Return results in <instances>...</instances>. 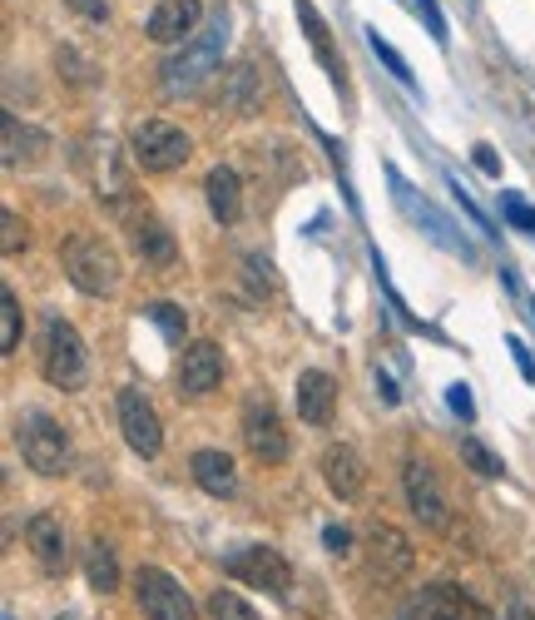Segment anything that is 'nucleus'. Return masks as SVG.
Instances as JSON below:
<instances>
[{
	"label": "nucleus",
	"instance_id": "1",
	"mask_svg": "<svg viewBox=\"0 0 535 620\" xmlns=\"http://www.w3.org/2000/svg\"><path fill=\"white\" fill-rule=\"evenodd\" d=\"M224 45H228V21L218 15V21L204 25L193 40H183L179 55H169V60L159 65L164 95H189V90L204 85V80L218 70V60H224Z\"/></svg>",
	"mask_w": 535,
	"mask_h": 620
},
{
	"label": "nucleus",
	"instance_id": "2",
	"mask_svg": "<svg viewBox=\"0 0 535 620\" xmlns=\"http://www.w3.org/2000/svg\"><path fill=\"white\" fill-rule=\"evenodd\" d=\"M60 264H64V279L75 283L80 293L90 299H109L119 289V254L95 234H70L60 244Z\"/></svg>",
	"mask_w": 535,
	"mask_h": 620
},
{
	"label": "nucleus",
	"instance_id": "3",
	"mask_svg": "<svg viewBox=\"0 0 535 620\" xmlns=\"http://www.w3.org/2000/svg\"><path fill=\"white\" fill-rule=\"evenodd\" d=\"M40 373H45V383L60 387V393H80V383H85V373H90L85 338H80V328H75V323H64L60 313H50V318H45Z\"/></svg>",
	"mask_w": 535,
	"mask_h": 620
},
{
	"label": "nucleus",
	"instance_id": "4",
	"mask_svg": "<svg viewBox=\"0 0 535 620\" xmlns=\"http://www.w3.org/2000/svg\"><path fill=\"white\" fill-rule=\"evenodd\" d=\"M129 154H134V164H140L144 174H174L179 164H189L193 140L179 125H169V119H144V125H134V134H129Z\"/></svg>",
	"mask_w": 535,
	"mask_h": 620
},
{
	"label": "nucleus",
	"instance_id": "5",
	"mask_svg": "<svg viewBox=\"0 0 535 620\" xmlns=\"http://www.w3.org/2000/svg\"><path fill=\"white\" fill-rule=\"evenodd\" d=\"M15 442H21L25 467H35L40 477H60V471L70 467V437H64V428L55 418H45V412H25L21 428H15Z\"/></svg>",
	"mask_w": 535,
	"mask_h": 620
},
{
	"label": "nucleus",
	"instance_id": "6",
	"mask_svg": "<svg viewBox=\"0 0 535 620\" xmlns=\"http://www.w3.org/2000/svg\"><path fill=\"white\" fill-rule=\"evenodd\" d=\"M224 571L234 581H243V586H258L278 600H288V590H293V566L273 546H238V551L224 557Z\"/></svg>",
	"mask_w": 535,
	"mask_h": 620
},
{
	"label": "nucleus",
	"instance_id": "7",
	"mask_svg": "<svg viewBox=\"0 0 535 620\" xmlns=\"http://www.w3.org/2000/svg\"><path fill=\"white\" fill-rule=\"evenodd\" d=\"M134 600H140V610L150 620H199L193 596L164 566H140L134 571Z\"/></svg>",
	"mask_w": 535,
	"mask_h": 620
},
{
	"label": "nucleus",
	"instance_id": "8",
	"mask_svg": "<svg viewBox=\"0 0 535 620\" xmlns=\"http://www.w3.org/2000/svg\"><path fill=\"white\" fill-rule=\"evenodd\" d=\"M402 492H407V506H412V516H417L421 526H431V531H447V522H451L447 492H441L437 471H431L421 457L402 461Z\"/></svg>",
	"mask_w": 535,
	"mask_h": 620
},
{
	"label": "nucleus",
	"instance_id": "9",
	"mask_svg": "<svg viewBox=\"0 0 535 620\" xmlns=\"http://www.w3.org/2000/svg\"><path fill=\"white\" fill-rule=\"evenodd\" d=\"M119 432H124L134 457H159L164 428H159V412L150 407V397L140 387H119Z\"/></svg>",
	"mask_w": 535,
	"mask_h": 620
},
{
	"label": "nucleus",
	"instance_id": "10",
	"mask_svg": "<svg viewBox=\"0 0 535 620\" xmlns=\"http://www.w3.org/2000/svg\"><path fill=\"white\" fill-rule=\"evenodd\" d=\"M243 442L263 467H283V461H288V428L278 422V412H273L268 397H253V402L243 407Z\"/></svg>",
	"mask_w": 535,
	"mask_h": 620
},
{
	"label": "nucleus",
	"instance_id": "11",
	"mask_svg": "<svg viewBox=\"0 0 535 620\" xmlns=\"http://www.w3.org/2000/svg\"><path fill=\"white\" fill-rule=\"evenodd\" d=\"M179 393L183 397H209L218 383H224V348L218 342H209V338H199V342H189L183 348V358H179Z\"/></svg>",
	"mask_w": 535,
	"mask_h": 620
},
{
	"label": "nucleus",
	"instance_id": "12",
	"mask_svg": "<svg viewBox=\"0 0 535 620\" xmlns=\"http://www.w3.org/2000/svg\"><path fill=\"white\" fill-rule=\"evenodd\" d=\"M199 21H204V0H159L150 11L144 35H150L154 45H179V40H193Z\"/></svg>",
	"mask_w": 535,
	"mask_h": 620
},
{
	"label": "nucleus",
	"instance_id": "13",
	"mask_svg": "<svg viewBox=\"0 0 535 620\" xmlns=\"http://www.w3.org/2000/svg\"><path fill=\"white\" fill-rule=\"evenodd\" d=\"M367 561H372V576L382 581H396L412 571V541L396 526L387 522H372L367 526Z\"/></svg>",
	"mask_w": 535,
	"mask_h": 620
},
{
	"label": "nucleus",
	"instance_id": "14",
	"mask_svg": "<svg viewBox=\"0 0 535 620\" xmlns=\"http://www.w3.org/2000/svg\"><path fill=\"white\" fill-rule=\"evenodd\" d=\"M25 546H31L35 566H40L45 576H64V566H70V541H64V526L55 522L50 512L31 516V526H25Z\"/></svg>",
	"mask_w": 535,
	"mask_h": 620
},
{
	"label": "nucleus",
	"instance_id": "15",
	"mask_svg": "<svg viewBox=\"0 0 535 620\" xmlns=\"http://www.w3.org/2000/svg\"><path fill=\"white\" fill-rule=\"evenodd\" d=\"M332 412H337V383H332V373H322V367L298 373V418L308 428H332Z\"/></svg>",
	"mask_w": 535,
	"mask_h": 620
},
{
	"label": "nucleus",
	"instance_id": "16",
	"mask_svg": "<svg viewBox=\"0 0 535 620\" xmlns=\"http://www.w3.org/2000/svg\"><path fill=\"white\" fill-rule=\"evenodd\" d=\"M322 477H328L332 496L357 502V496H362V481H367V467H362V457H357V447H347V442H332V447L322 452Z\"/></svg>",
	"mask_w": 535,
	"mask_h": 620
},
{
	"label": "nucleus",
	"instance_id": "17",
	"mask_svg": "<svg viewBox=\"0 0 535 620\" xmlns=\"http://www.w3.org/2000/svg\"><path fill=\"white\" fill-rule=\"evenodd\" d=\"M189 471H193V481H199L209 496H218V502H228V496L238 492V467H234V457L218 452V447H199V452H193Z\"/></svg>",
	"mask_w": 535,
	"mask_h": 620
},
{
	"label": "nucleus",
	"instance_id": "18",
	"mask_svg": "<svg viewBox=\"0 0 535 620\" xmlns=\"http://www.w3.org/2000/svg\"><path fill=\"white\" fill-rule=\"evenodd\" d=\"M417 620H486V610L476 606L472 596H461L451 581H441V586H427V590H421Z\"/></svg>",
	"mask_w": 535,
	"mask_h": 620
},
{
	"label": "nucleus",
	"instance_id": "19",
	"mask_svg": "<svg viewBox=\"0 0 535 620\" xmlns=\"http://www.w3.org/2000/svg\"><path fill=\"white\" fill-rule=\"evenodd\" d=\"M204 199H209V214H214L218 224H238V214H243V179H238V169L214 164L204 179Z\"/></svg>",
	"mask_w": 535,
	"mask_h": 620
},
{
	"label": "nucleus",
	"instance_id": "20",
	"mask_svg": "<svg viewBox=\"0 0 535 620\" xmlns=\"http://www.w3.org/2000/svg\"><path fill=\"white\" fill-rule=\"evenodd\" d=\"M129 238H134V254H140V264L154 268V273H164V268L179 264V244H174V234L159 224V219H140Z\"/></svg>",
	"mask_w": 535,
	"mask_h": 620
},
{
	"label": "nucleus",
	"instance_id": "21",
	"mask_svg": "<svg viewBox=\"0 0 535 620\" xmlns=\"http://www.w3.org/2000/svg\"><path fill=\"white\" fill-rule=\"evenodd\" d=\"M218 105L228 109V115H253L258 105H263V80H258L253 65H234V70H224V85H218Z\"/></svg>",
	"mask_w": 535,
	"mask_h": 620
},
{
	"label": "nucleus",
	"instance_id": "22",
	"mask_svg": "<svg viewBox=\"0 0 535 620\" xmlns=\"http://www.w3.org/2000/svg\"><path fill=\"white\" fill-rule=\"evenodd\" d=\"M0 134H5V154H0L5 169H21V164H40L45 160V144L50 140H45L40 129H25L15 115L0 119Z\"/></svg>",
	"mask_w": 535,
	"mask_h": 620
},
{
	"label": "nucleus",
	"instance_id": "23",
	"mask_svg": "<svg viewBox=\"0 0 535 620\" xmlns=\"http://www.w3.org/2000/svg\"><path fill=\"white\" fill-rule=\"evenodd\" d=\"M85 576H90V586H95L99 596L119 590V561H115V551H109V541H99V536L85 546Z\"/></svg>",
	"mask_w": 535,
	"mask_h": 620
},
{
	"label": "nucleus",
	"instance_id": "24",
	"mask_svg": "<svg viewBox=\"0 0 535 620\" xmlns=\"http://www.w3.org/2000/svg\"><path fill=\"white\" fill-rule=\"evenodd\" d=\"M298 21H302V31H308V40H312V50H318V60L328 65V75L337 80V55H332V40H328V25H322V15L312 11V0H298Z\"/></svg>",
	"mask_w": 535,
	"mask_h": 620
},
{
	"label": "nucleus",
	"instance_id": "25",
	"mask_svg": "<svg viewBox=\"0 0 535 620\" xmlns=\"http://www.w3.org/2000/svg\"><path fill=\"white\" fill-rule=\"evenodd\" d=\"M21 348V299L11 289L0 293V353L11 358Z\"/></svg>",
	"mask_w": 535,
	"mask_h": 620
},
{
	"label": "nucleus",
	"instance_id": "26",
	"mask_svg": "<svg viewBox=\"0 0 535 620\" xmlns=\"http://www.w3.org/2000/svg\"><path fill=\"white\" fill-rule=\"evenodd\" d=\"M209 616L214 620H263L243 596H238V590H228V586H218L214 596H209Z\"/></svg>",
	"mask_w": 535,
	"mask_h": 620
},
{
	"label": "nucleus",
	"instance_id": "27",
	"mask_svg": "<svg viewBox=\"0 0 535 620\" xmlns=\"http://www.w3.org/2000/svg\"><path fill=\"white\" fill-rule=\"evenodd\" d=\"M461 461L476 471V477H501V457H496L486 442H476V437H461Z\"/></svg>",
	"mask_w": 535,
	"mask_h": 620
},
{
	"label": "nucleus",
	"instance_id": "28",
	"mask_svg": "<svg viewBox=\"0 0 535 620\" xmlns=\"http://www.w3.org/2000/svg\"><path fill=\"white\" fill-rule=\"evenodd\" d=\"M55 65H60V80H70V85H95V65L80 50H70V45L55 50Z\"/></svg>",
	"mask_w": 535,
	"mask_h": 620
},
{
	"label": "nucleus",
	"instance_id": "29",
	"mask_svg": "<svg viewBox=\"0 0 535 620\" xmlns=\"http://www.w3.org/2000/svg\"><path fill=\"white\" fill-rule=\"evenodd\" d=\"M150 318L159 323L169 342H183V328H189V318H183L179 303H150Z\"/></svg>",
	"mask_w": 535,
	"mask_h": 620
},
{
	"label": "nucleus",
	"instance_id": "30",
	"mask_svg": "<svg viewBox=\"0 0 535 620\" xmlns=\"http://www.w3.org/2000/svg\"><path fill=\"white\" fill-rule=\"evenodd\" d=\"M0 229H5V234H0V254H5V258H15L25 244H31V229H25L21 214H11V209L0 214Z\"/></svg>",
	"mask_w": 535,
	"mask_h": 620
},
{
	"label": "nucleus",
	"instance_id": "31",
	"mask_svg": "<svg viewBox=\"0 0 535 620\" xmlns=\"http://www.w3.org/2000/svg\"><path fill=\"white\" fill-rule=\"evenodd\" d=\"M501 214L511 229H521V234H535V209L521 199V194H501Z\"/></svg>",
	"mask_w": 535,
	"mask_h": 620
},
{
	"label": "nucleus",
	"instance_id": "32",
	"mask_svg": "<svg viewBox=\"0 0 535 620\" xmlns=\"http://www.w3.org/2000/svg\"><path fill=\"white\" fill-rule=\"evenodd\" d=\"M367 40H372V50H377V60H382V65H387V70H392V75H396V80H402V85H412V70H407V60H402V55H396V50H392V45H387V40H382V35H377V31H372V35H367Z\"/></svg>",
	"mask_w": 535,
	"mask_h": 620
},
{
	"label": "nucleus",
	"instance_id": "33",
	"mask_svg": "<svg viewBox=\"0 0 535 620\" xmlns=\"http://www.w3.org/2000/svg\"><path fill=\"white\" fill-rule=\"evenodd\" d=\"M322 541H328L332 557H347V551H353V531H347V526H322Z\"/></svg>",
	"mask_w": 535,
	"mask_h": 620
},
{
	"label": "nucleus",
	"instance_id": "34",
	"mask_svg": "<svg viewBox=\"0 0 535 620\" xmlns=\"http://www.w3.org/2000/svg\"><path fill=\"white\" fill-rule=\"evenodd\" d=\"M417 5H421V15H427V25H431V40H437V45H447V21H441L437 0H417Z\"/></svg>",
	"mask_w": 535,
	"mask_h": 620
},
{
	"label": "nucleus",
	"instance_id": "35",
	"mask_svg": "<svg viewBox=\"0 0 535 620\" xmlns=\"http://www.w3.org/2000/svg\"><path fill=\"white\" fill-rule=\"evenodd\" d=\"M511 358H515V367H521L525 383H535V358H531V348H525L521 338H511Z\"/></svg>",
	"mask_w": 535,
	"mask_h": 620
},
{
	"label": "nucleus",
	"instance_id": "36",
	"mask_svg": "<svg viewBox=\"0 0 535 620\" xmlns=\"http://www.w3.org/2000/svg\"><path fill=\"white\" fill-rule=\"evenodd\" d=\"M476 169L491 174V179H501V160H496L491 144H476Z\"/></svg>",
	"mask_w": 535,
	"mask_h": 620
},
{
	"label": "nucleus",
	"instance_id": "37",
	"mask_svg": "<svg viewBox=\"0 0 535 620\" xmlns=\"http://www.w3.org/2000/svg\"><path fill=\"white\" fill-rule=\"evenodd\" d=\"M70 5H75L85 21H99V25L109 21V5H105V0H70Z\"/></svg>",
	"mask_w": 535,
	"mask_h": 620
},
{
	"label": "nucleus",
	"instance_id": "38",
	"mask_svg": "<svg viewBox=\"0 0 535 620\" xmlns=\"http://www.w3.org/2000/svg\"><path fill=\"white\" fill-rule=\"evenodd\" d=\"M447 402L456 407L461 418H472V412H476V407H472V393H466V387H461V383H456V387H451V393H447Z\"/></svg>",
	"mask_w": 535,
	"mask_h": 620
},
{
	"label": "nucleus",
	"instance_id": "39",
	"mask_svg": "<svg viewBox=\"0 0 535 620\" xmlns=\"http://www.w3.org/2000/svg\"><path fill=\"white\" fill-rule=\"evenodd\" d=\"M506 620H535V610H525V606H515V610H511V616H506Z\"/></svg>",
	"mask_w": 535,
	"mask_h": 620
},
{
	"label": "nucleus",
	"instance_id": "40",
	"mask_svg": "<svg viewBox=\"0 0 535 620\" xmlns=\"http://www.w3.org/2000/svg\"><path fill=\"white\" fill-rule=\"evenodd\" d=\"M60 620H80V616H60Z\"/></svg>",
	"mask_w": 535,
	"mask_h": 620
},
{
	"label": "nucleus",
	"instance_id": "41",
	"mask_svg": "<svg viewBox=\"0 0 535 620\" xmlns=\"http://www.w3.org/2000/svg\"><path fill=\"white\" fill-rule=\"evenodd\" d=\"M5 620H11V616H5Z\"/></svg>",
	"mask_w": 535,
	"mask_h": 620
}]
</instances>
